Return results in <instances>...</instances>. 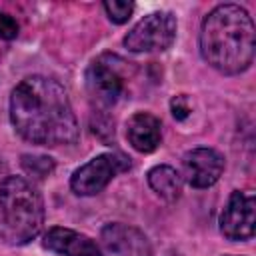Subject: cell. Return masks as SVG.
<instances>
[{
  "mask_svg": "<svg viewBox=\"0 0 256 256\" xmlns=\"http://www.w3.org/2000/svg\"><path fill=\"white\" fill-rule=\"evenodd\" d=\"M10 120L24 140L40 146L74 144L80 134L66 90L48 76H28L12 90Z\"/></svg>",
  "mask_w": 256,
  "mask_h": 256,
  "instance_id": "6da1fadb",
  "label": "cell"
},
{
  "mask_svg": "<svg viewBox=\"0 0 256 256\" xmlns=\"http://www.w3.org/2000/svg\"><path fill=\"white\" fill-rule=\"evenodd\" d=\"M254 24L238 4L216 6L202 22L200 52L222 74H240L254 60Z\"/></svg>",
  "mask_w": 256,
  "mask_h": 256,
  "instance_id": "7a4b0ae2",
  "label": "cell"
},
{
  "mask_svg": "<svg viewBox=\"0 0 256 256\" xmlns=\"http://www.w3.org/2000/svg\"><path fill=\"white\" fill-rule=\"evenodd\" d=\"M44 224V202L40 192L22 176L0 182V240L22 246L34 240Z\"/></svg>",
  "mask_w": 256,
  "mask_h": 256,
  "instance_id": "3957f363",
  "label": "cell"
},
{
  "mask_svg": "<svg viewBox=\"0 0 256 256\" xmlns=\"http://www.w3.org/2000/svg\"><path fill=\"white\" fill-rule=\"evenodd\" d=\"M132 74V62H126L116 54H102L90 64L86 72V86L100 106H112L126 94L128 78Z\"/></svg>",
  "mask_w": 256,
  "mask_h": 256,
  "instance_id": "277c9868",
  "label": "cell"
},
{
  "mask_svg": "<svg viewBox=\"0 0 256 256\" xmlns=\"http://www.w3.org/2000/svg\"><path fill=\"white\" fill-rule=\"evenodd\" d=\"M178 22L172 12H152L138 20L124 36V46L130 52L166 50L176 40Z\"/></svg>",
  "mask_w": 256,
  "mask_h": 256,
  "instance_id": "5b68a950",
  "label": "cell"
},
{
  "mask_svg": "<svg viewBox=\"0 0 256 256\" xmlns=\"http://www.w3.org/2000/svg\"><path fill=\"white\" fill-rule=\"evenodd\" d=\"M130 158H126L120 152H106L94 156L90 162L82 164L78 170H74L70 178V188L78 196H94L102 192L114 176L120 172L130 170Z\"/></svg>",
  "mask_w": 256,
  "mask_h": 256,
  "instance_id": "8992f818",
  "label": "cell"
},
{
  "mask_svg": "<svg viewBox=\"0 0 256 256\" xmlns=\"http://www.w3.org/2000/svg\"><path fill=\"white\" fill-rule=\"evenodd\" d=\"M256 230V198L252 192L234 190L220 214V232L228 240H248Z\"/></svg>",
  "mask_w": 256,
  "mask_h": 256,
  "instance_id": "52a82bcc",
  "label": "cell"
},
{
  "mask_svg": "<svg viewBox=\"0 0 256 256\" xmlns=\"http://www.w3.org/2000/svg\"><path fill=\"white\" fill-rule=\"evenodd\" d=\"M100 240L110 256H154L146 234L128 224H106L100 232Z\"/></svg>",
  "mask_w": 256,
  "mask_h": 256,
  "instance_id": "ba28073f",
  "label": "cell"
},
{
  "mask_svg": "<svg viewBox=\"0 0 256 256\" xmlns=\"http://www.w3.org/2000/svg\"><path fill=\"white\" fill-rule=\"evenodd\" d=\"M182 172L190 186L208 188L224 172V158L214 148H194L182 158Z\"/></svg>",
  "mask_w": 256,
  "mask_h": 256,
  "instance_id": "9c48e42d",
  "label": "cell"
},
{
  "mask_svg": "<svg viewBox=\"0 0 256 256\" xmlns=\"http://www.w3.org/2000/svg\"><path fill=\"white\" fill-rule=\"evenodd\" d=\"M42 246L56 252V254H64V256H102L98 244L76 232L70 228H62V226H54L44 234Z\"/></svg>",
  "mask_w": 256,
  "mask_h": 256,
  "instance_id": "30bf717a",
  "label": "cell"
},
{
  "mask_svg": "<svg viewBox=\"0 0 256 256\" xmlns=\"http://www.w3.org/2000/svg\"><path fill=\"white\" fill-rule=\"evenodd\" d=\"M126 138L134 150L142 154L154 152L162 140V124L150 112H136L126 122Z\"/></svg>",
  "mask_w": 256,
  "mask_h": 256,
  "instance_id": "8fae6325",
  "label": "cell"
},
{
  "mask_svg": "<svg viewBox=\"0 0 256 256\" xmlns=\"http://www.w3.org/2000/svg\"><path fill=\"white\" fill-rule=\"evenodd\" d=\"M148 184L166 202H174L182 192V178L176 172V168H172L168 164L154 166L148 172Z\"/></svg>",
  "mask_w": 256,
  "mask_h": 256,
  "instance_id": "7c38bea8",
  "label": "cell"
},
{
  "mask_svg": "<svg viewBox=\"0 0 256 256\" xmlns=\"http://www.w3.org/2000/svg\"><path fill=\"white\" fill-rule=\"evenodd\" d=\"M22 168L26 174L42 180L54 170V160L50 156H38V154H24L22 156Z\"/></svg>",
  "mask_w": 256,
  "mask_h": 256,
  "instance_id": "4fadbf2b",
  "label": "cell"
},
{
  "mask_svg": "<svg viewBox=\"0 0 256 256\" xmlns=\"http://www.w3.org/2000/svg\"><path fill=\"white\" fill-rule=\"evenodd\" d=\"M104 10H106L108 18L114 24H124V22H128V18L134 12V4L132 2H124V0H106L104 2Z\"/></svg>",
  "mask_w": 256,
  "mask_h": 256,
  "instance_id": "5bb4252c",
  "label": "cell"
},
{
  "mask_svg": "<svg viewBox=\"0 0 256 256\" xmlns=\"http://www.w3.org/2000/svg\"><path fill=\"white\" fill-rule=\"evenodd\" d=\"M170 110H172V116L176 120H186L188 114H190V104H188V98L184 94H178L170 100Z\"/></svg>",
  "mask_w": 256,
  "mask_h": 256,
  "instance_id": "9a60e30c",
  "label": "cell"
},
{
  "mask_svg": "<svg viewBox=\"0 0 256 256\" xmlns=\"http://www.w3.org/2000/svg\"><path fill=\"white\" fill-rule=\"evenodd\" d=\"M16 36H18V22L8 14H0V38L12 40Z\"/></svg>",
  "mask_w": 256,
  "mask_h": 256,
  "instance_id": "2e32d148",
  "label": "cell"
}]
</instances>
